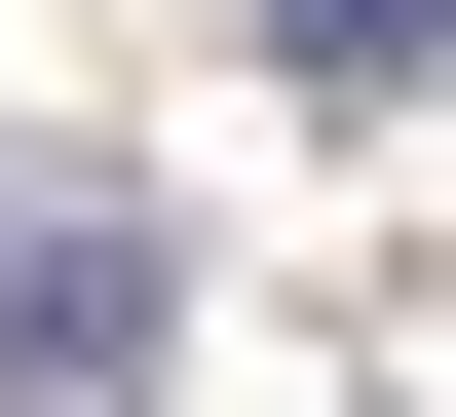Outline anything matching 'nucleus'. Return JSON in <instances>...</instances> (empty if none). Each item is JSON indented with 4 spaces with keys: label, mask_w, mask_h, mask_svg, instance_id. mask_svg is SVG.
Instances as JSON below:
<instances>
[{
    "label": "nucleus",
    "mask_w": 456,
    "mask_h": 417,
    "mask_svg": "<svg viewBox=\"0 0 456 417\" xmlns=\"http://www.w3.org/2000/svg\"><path fill=\"white\" fill-rule=\"evenodd\" d=\"M266 76H456V0H266Z\"/></svg>",
    "instance_id": "2"
},
{
    "label": "nucleus",
    "mask_w": 456,
    "mask_h": 417,
    "mask_svg": "<svg viewBox=\"0 0 456 417\" xmlns=\"http://www.w3.org/2000/svg\"><path fill=\"white\" fill-rule=\"evenodd\" d=\"M152 380V190H0V417H114Z\"/></svg>",
    "instance_id": "1"
}]
</instances>
